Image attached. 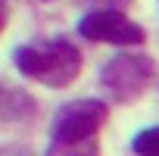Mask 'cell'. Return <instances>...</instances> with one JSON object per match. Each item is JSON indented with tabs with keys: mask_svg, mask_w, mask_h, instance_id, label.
I'll return each mask as SVG.
<instances>
[{
	"mask_svg": "<svg viewBox=\"0 0 159 156\" xmlns=\"http://www.w3.org/2000/svg\"><path fill=\"white\" fill-rule=\"evenodd\" d=\"M13 59H16L22 75L34 78V81H41L47 88H66L81 72V53L66 38L41 41V44H22Z\"/></svg>",
	"mask_w": 159,
	"mask_h": 156,
	"instance_id": "6da1fadb",
	"label": "cell"
},
{
	"mask_svg": "<svg viewBox=\"0 0 159 156\" xmlns=\"http://www.w3.org/2000/svg\"><path fill=\"white\" fill-rule=\"evenodd\" d=\"M153 72H156V62L150 56H140V53H119L106 62V69L100 72V88L106 91V97L119 100V103H131L137 100L150 81H153Z\"/></svg>",
	"mask_w": 159,
	"mask_h": 156,
	"instance_id": "7a4b0ae2",
	"label": "cell"
},
{
	"mask_svg": "<svg viewBox=\"0 0 159 156\" xmlns=\"http://www.w3.org/2000/svg\"><path fill=\"white\" fill-rule=\"evenodd\" d=\"M103 122H106V103H100V100H72L53 116L50 140H56V144L94 140V134L100 131Z\"/></svg>",
	"mask_w": 159,
	"mask_h": 156,
	"instance_id": "3957f363",
	"label": "cell"
},
{
	"mask_svg": "<svg viewBox=\"0 0 159 156\" xmlns=\"http://www.w3.org/2000/svg\"><path fill=\"white\" fill-rule=\"evenodd\" d=\"M78 34L88 38V41H109L119 47H134L143 44V28L137 22H131L125 13L119 10H94L88 13L81 22H78Z\"/></svg>",
	"mask_w": 159,
	"mask_h": 156,
	"instance_id": "277c9868",
	"label": "cell"
},
{
	"mask_svg": "<svg viewBox=\"0 0 159 156\" xmlns=\"http://www.w3.org/2000/svg\"><path fill=\"white\" fill-rule=\"evenodd\" d=\"M47 156H100L97 140H84V144H56L50 140Z\"/></svg>",
	"mask_w": 159,
	"mask_h": 156,
	"instance_id": "5b68a950",
	"label": "cell"
},
{
	"mask_svg": "<svg viewBox=\"0 0 159 156\" xmlns=\"http://www.w3.org/2000/svg\"><path fill=\"white\" fill-rule=\"evenodd\" d=\"M131 150H134L137 156H159V125L140 131V134L131 140Z\"/></svg>",
	"mask_w": 159,
	"mask_h": 156,
	"instance_id": "8992f818",
	"label": "cell"
},
{
	"mask_svg": "<svg viewBox=\"0 0 159 156\" xmlns=\"http://www.w3.org/2000/svg\"><path fill=\"white\" fill-rule=\"evenodd\" d=\"M106 3H128V0H106Z\"/></svg>",
	"mask_w": 159,
	"mask_h": 156,
	"instance_id": "52a82bcc",
	"label": "cell"
}]
</instances>
